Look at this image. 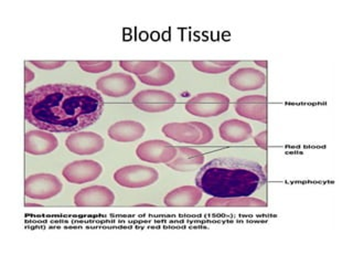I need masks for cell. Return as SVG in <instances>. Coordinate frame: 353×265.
I'll return each instance as SVG.
<instances>
[{"mask_svg": "<svg viewBox=\"0 0 353 265\" xmlns=\"http://www.w3.org/2000/svg\"><path fill=\"white\" fill-rule=\"evenodd\" d=\"M103 108L97 90L69 83L46 84L25 95L26 119L46 132H80L99 121Z\"/></svg>", "mask_w": 353, "mask_h": 265, "instance_id": "1", "label": "cell"}, {"mask_svg": "<svg viewBox=\"0 0 353 265\" xmlns=\"http://www.w3.org/2000/svg\"><path fill=\"white\" fill-rule=\"evenodd\" d=\"M196 186L216 199L246 198L266 184L259 164L236 158H215L200 169Z\"/></svg>", "mask_w": 353, "mask_h": 265, "instance_id": "2", "label": "cell"}, {"mask_svg": "<svg viewBox=\"0 0 353 265\" xmlns=\"http://www.w3.org/2000/svg\"><path fill=\"white\" fill-rule=\"evenodd\" d=\"M62 190V182L52 174L31 175L25 181V195L31 199L46 200L58 196Z\"/></svg>", "mask_w": 353, "mask_h": 265, "instance_id": "3", "label": "cell"}, {"mask_svg": "<svg viewBox=\"0 0 353 265\" xmlns=\"http://www.w3.org/2000/svg\"><path fill=\"white\" fill-rule=\"evenodd\" d=\"M229 99L218 93L199 94L185 105L189 113L200 117L218 116L229 108Z\"/></svg>", "mask_w": 353, "mask_h": 265, "instance_id": "4", "label": "cell"}, {"mask_svg": "<svg viewBox=\"0 0 353 265\" xmlns=\"http://www.w3.org/2000/svg\"><path fill=\"white\" fill-rule=\"evenodd\" d=\"M114 179L123 187H146L158 179V173L146 166H128L116 171Z\"/></svg>", "mask_w": 353, "mask_h": 265, "instance_id": "5", "label": "cell"}, {"mask_svg": "<svg viewBox=\"0 0 353 265\" xmlns=\"http://www.w3.org/2000/svg\"><path fill=\"white\" fill-rule=\"evenodd\" d=\"M62 174L71 184L82 185L97 179L102 174V166L94 160H77L65 166Z\"/></svg>", "mask_w": 353, "mask_h": 265, "instance_id": "6", "label": "cell"}, {"mask_svg": "<svg viewBox=\"0 0 353 265\" xmlns=\"http://www.w3.org/2000/svg\"><path fill=\"white\" fill-rule=\"evenodd\" d=\"M65 146L73 154L93 155L102 150L104 139L97 132H74L66 138Z\"/></svg>", "mask_w": 353, "mask_h": 265, "instance_id": "7", "label": "cell"}, {"mask_svg": "<svg viewBox=\"0 0 353 265\" xmlns=\"http://www.w3.org/2000/svg\"><path fill=\"white\" fill-rule=\"evenodd\" d=\"M132 103L139 110L146 112H163L174 106L176 103L174 95L163 91H143L138 93Z\"/></svg>", "mask_w": 353, "mask_h": 265, "instance_id": "8", "label": "cell"}, {"mask_svg": "<svg viewBox=\"0 0 353 265\" xmlns=\"http://www.w3.org/2000/svg\"><path fill=\"white\" fill-rule=\"evenodd\" d=\"M176 148L163 141H146L137 148V156L149 163H168L174 159Z\"/></svg>", "mask_w": 353, "mask_h": 265, "instance_id": "9", "label": "cell"}, {"mask_svg": "<svg viewBox=\"0 0 353 265\" xmlns=\"http://www.w3.org/2000/svg\"><path fill=\"white\" fill-rule=\"evenodd\" d=\"M114 193L106 187L92 186L77 191L74 204L77 207H106L114 202Z\"/></svg>", "mask_w": 353, "mask_h": 265, "instance_id": "10", "label": "cell"}, {"mask_svg": "<svg viewBox=\"0 0 353 265\" xmlns=\"http://www.w3.org/2000/svg\"><path fill=\"white\" fill-rule=\"evenodd\" d=\"M135 84V80L130 75L116 73L101 77L97 82V88L110 97H119L130 93Z\"/></svg>", "mask_w": 353, "mask_h": 265, "instance_id": "11", "label": "cell"}, {"mask_svg": "<svg viewBox=\"0 0 353 265\" xmlns=\"http://www.w3.org/2000/svg\"><path fill=\"white\" fill-rule=\"evenodd\" d=\"M58 138L46 130H30L26 132L25 150L31 155H47L58 147Z\"/></svg>", "mask_w": 353, "mask_h": 265, "instance_id": "12", "label": "cell"}, {"mask_svg": "<svg viewBox=\"0 0 353 265\" xmlns=\"http://www.w3.org/2000/svg\"><path fill=\"white\" fill-rule=\"evenodd\" d=\"M165 136L172 138L176 141L183 143L199 144L202 139V132L198 123H187V124H169L163 128Z\"/></svg>", "mask_w": 353, "mask_h": 265, "instance_id": "13", "label": "cell"}, {"mask_svg": "<svg viewBox=\"0 0 353 265\" xmlns=\"http://www.w3.org/2000/svg\"><path fill=\"white\" fill-rule=\"evenodd\" d=\"M143 132H145V127L138 121H119L113 126H110L108 130L110 137L121 143L136 141L143 136Z\"/></svg>", "mask_w": 353, "mask_h": 265, "instance_id": "14", "label": "cell"}, {"mask_svg": "<svg viewBox=\"0 0 353 265\" xmlns=\"http://www.w3.org/2000/svg\"><path fill=\"white\" fill-rule=\"evenodd\" d=\"M176 150H178V156L176 159L168 164L169 167L174 170H193L203 163V155L198 150L188 148V147H179Z\"/></svg>", "mask_w": 353, "mask_h": 265, "instance_id": "15", "label": "cell"}, {"mask_svg": "<svg viewBox=\"0 0 353 265\" xmlns=\"http://www.w3.org/2000/svg\"><path fill=\"white\" fill-rule=\"evenodd\" d=\"M230 84L240 91L255 90L263 84V75L256 70L241 69L230 77Z\"/></svg>", "mask_w": 353, "mask_h": 265, "instance_id": "16", "label": "cell"}, {"mask_svg": "<svg viewBox=\"0 0 353 265\" xmlns=\"http://www.w3.org/2000/svg\"><path fill=\"white\" fill-rule=\"evenodd\" d=\"M252 128L250 125L244 121L232 119V121H225L220 127V136L224 141H231V143H240L245 141L251 136Z\"/></svg>", "mask_w": 353, "mask_h": 265, "instance_id": "17", "label": "cell"}, {"mask_svg": "<svg viewBox=\"0 0 353 265\" xmlns=\"http://www.w3.org/2000/svg\"><path fill=\"white\" fill-rule=\"evenodd\" d=\"M201 199V191L196 188L182 187L171 191L165 198V204L171 207L176 206H194Z\"/></svg>", "mask_w": 353, "mask_h": 265, "instance_id": "18", "label": "cell"}, {"mask_svg": "<svg viewBox=\"0 0 353 265\" xmlns=\"http://www.w3.org/2000/svg\"><path fill=\"white\" fill-rule=\"evenodd\" d=\"M139 80L149 86H165L174 79V70L165 63H159L158 69L150 75H138Z\"/></svg>", "mask_w": 353, "mask_h": 265, "instance_id": "19", "label": "cell"}, {"mask_svg": "<svg viewBox=\"0 0 353 265\" xmlns=\"http://www.w3.org/2000/svg\"><path fill=\"white\" fill-rule=\"evenodd\" d=\"M236 64V61H193L199 71L205 73H221Z\"/></svg>", "mask_w": 353, "mask_h": 265, "instance_id": "20", "label": "cell"}, {"mask_svg": "<svg viewBox=\"0 0 353 265\" xmlns=\"http://www.w3.org/2000/svg\"><path fill=\"white\" fill-rule=\"evenodd\" d=\"M121 66L126 71L132 72L138 75H145L149 71L159 66L157 61H121Z\"/></svg>", "mask_w": 353, "mask_h": 265, "instance_id": "21", "label": "cell"}, {"mask_svg": "<svg viewBox=\"0 0 353 265\" xmlns=\"http://www.w3.org/2000/svg\"><path fill=\"white\" fill-rule=\"evenodd\" d=\"M77 64L80 66L83 71L88 72V73L104 72L112 66L110 61H77Z\"/></svg>", "mask_w": 353, "mask_h": 265, "instance_id": "22", "label": "cell"}, {"mask_svg": "<svg viewBox=\"0 0 353 265\" xmlns=\"http://www.w3.org/2000/svg\"><path fill=\"white\" fill-rule=\"evenodd\" d=\"M29 62L39 69L54 70L63 66L66 61H29Z\"/></svg>", "mask_w": 353, "mask_h": 265, "instance_id": "23", "label": "cell"}, {"mask_svg": "<svg viewBox=\"0 0 353 265\" xmlns=\"http://www.w3.org/2000/svg\"><path fill=\"white\" fill-rule=\"evenodd\" d=\"M33 77H34V73L31 71L29 68H27V66H25V83H30L31 81L33 80Z\"/></svg>", "mask_w": 353, "mask_h": 265, "instance_id": "24", "label": "cell"}]
</instances>
